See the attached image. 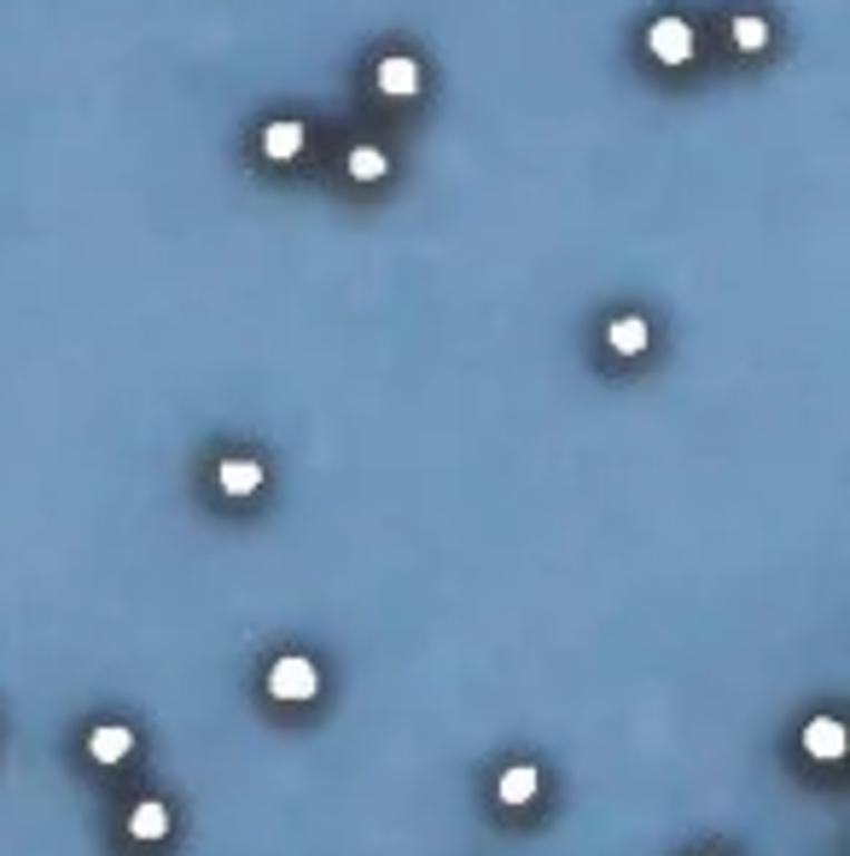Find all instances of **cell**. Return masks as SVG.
I'll list each match as a JSON object with an SVG mask.
<instances>
[{"instance_id": "obj_1", "label": "cell", "mask_w": 850, "mask_h": 856, "mask_svg": "<svg viewBox=\"0 0 850 856\" xmlns=\"http://www.w3.org/2000/svg\"><path fill=\"white\" fill-rule=\"evenodd\" d=\"M321 677H315V664H309L303 653H286V659H274L268 670V693L274 699H315Z\"/></svg>"}, {"instance_id": "obj_2", "label": "cell", "mask_w": 850, "mask_h": 856, "mask_svg": "<svg viewBox=\"0 0 850 856\" xmlns=\"http://www.w3.org/2000/svg\"><path fill=\"white\" fill-rule=\"evenodd\" d=\"M647 47H653V59H664V65H687L693 59V30L682 18H658L647 30Z\"/></svg>"}, {"instance_id": "obj_3", "label": "cell", "mask_w": 850, "mask_h": 856, "mask_svg": "<svg viewBox=\"0 0 850 856\" xmlns=\"http://www.w3.org/2000/svg\"><path fill=\"white\" fill-rule=\"evenodd\" d=\"M373 82H379V94H391V99H408V94L420 88V65H414V59H402V54H391V59H379Z\"/></svg>"}, {"instance_id": "obj_4", "label": "cell", "mask_w": 850, "mask_h": 856, "mask_svg": "<svg viewBox=\"0 0 850 856\" xmlns=\"http://www.w3.org/2000/svg\"><path fill=\"white\" fill-rule=\"evenodd\" d=\"M804 751H810L815 763H839L844 758V729H839L833 717H815L810 729H804Z\"/></svg>"}, {"instance_id": "obj_5", "label": "cell", "mask_w": 850, "mask_h": 856, "mask_svg": "<svg viewBox=\"0 0 850 856\" xmlns=\"http://www.w3.org/2000/svg\"><path fill=\"white\" fill-rule=\"evenodd\" d=\"M263 152L274 164H286V158H297L303 152V123H292V117H280V123H268L263 128Z\"/></svg>"}, {"instance_id": "obj_6", "label": "cell", "mask_w": 850, "mask_h": 856, "mask_svg": "<svg viewBox=\"0 0 850 856\" xmlns=\"http://www.w3.org/2000/svg\"><path fill=\"white\" fill-rule=\"evenodd\" d=\"M128 834L146 839V845H158V839L169 834V804H158V798L135 804V816H128Z\"/></svg>"}, {"instance_id": "obj_7", "label": "cell", "mask_w": 850, "mask_h": 856, "mask_svg": "<svg viewBox=\"0 0 850 856\" xmlns=\"http://www.w3.org/2000/svg\"><path fill=\"white\" fill-rule=\"evenodd\" d=\"M88 751H94L99 763H123L128 751H135V735L117 729V722H106V729H94V735H88Z\"/></svg>"}, {"instance_id": "obj_8", "label": "cell", "mask_w": 850, "mask_h": 856, "mask_svg": "<svg viewBox=\"0 0 850 856\" xmlns=\"http://www.w3.org/2000/svg\"><path fill=\"white\" fill-rule=\"evenodd\" d=\"M216 484L227 489V496H256V484H263V466H256V460H222Z\"/></svg>"}, {"instance_id": "obj_9", "label": "cell", "mask_w": 850, "mask_h": 856, "mask_svg": "<svg viewBox=\"0 0 850 856\" xmlns=\"http://www.w3.org/2000/svg\"><path fill=\"white\" fill-rule=\"evenodd\" d=\"M606 339H612V350H617V356H641L653 332H647V321H641V315H617Z\"/></svg>"}, {"instance_id": "obj_10", "label": "cell", "mask_w": 850, "mask_h": 856, "mask_svg": "<svg viewBox=\"0 0 850 856\" xmlns=\"http://www.w3.org/2000/svg\"><path fill=\"white\" fill-rule=\"evenodd\" d=\"M536 798V769L519 763V769H507L501 775V804H530Z\"/></svg>"}, {"instance_id": "obj_11", "label": "cell", "mask_w": 850, "mask_h": 856, "mask_svg": "<svg viewBox=\"0 0 850 856\" xmlns=\"http://www.w3.org/2000/svg\"><path fill=\"white\" fill-rule=\"evenodd\" d=\"M734 47H740V54H763V47H769V23L763 18H734Z\"/></svg>"}, {"instance_id": "obj_12", "label": "cell", "mask_w": 850, "mask_h": 856, "mask_svg": "<svg viewBox=\"0 0 850 856\" xmlns=\"http://www.w3.org/2000/svg\"><path fill=\"white\" fill-rule=\"evenodd\" d=\"M384 169H391V164H384L379 146H355V152H350V175H355V181H379Z\"/></svg>"}]
</instances>
